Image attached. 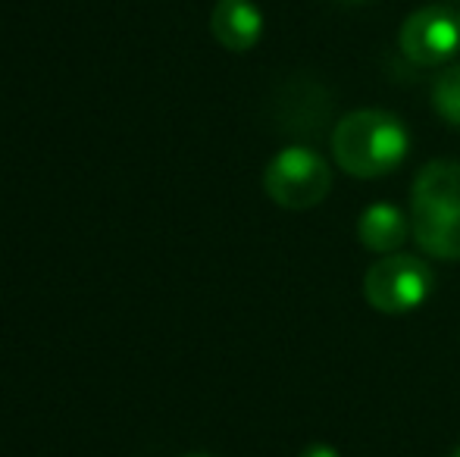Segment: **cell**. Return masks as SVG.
<instances>
[{"instance_id":"obj_3","label":"cell","mask_w":460,"mask_h":457,"mask_svg":"<svg viewBox=\"0 0 460 457\" xmlns=\"http://www.w3.org/2000/svg\"><path fill=\"white\" fill-rule=\"evenodd\" d=\"M263 189L270 201L285 210H310L323 204L332 189V170L314 147H282L263 170Z\"/></svg>"},{"instance_id":"obj_11","label":"cell","mask_w":460,"mask_h":457,"mask_svg":"<svg viewBox=\"0 0 460 457\" xmlns=\"http://www.w3.org/2000/svg\"><path fill=\"white\" fill-rule=\"evenodd\" d=\"M451 457H460V445L455 448V452H451Z\"/></svg>"},{"instance_id":"obj_7","label":"cell","mask_w":460,"mask_h":457,"mask_svg":"<svg viewBox=\"0 0 460 457\" xmlns=\"http://www.w3.org/2000/svg\"><path fill=\"white\" fill-rule=\"evenodd\" d=\"M411 232V214L392 201L369 204L358 216V242L373 254H398V248L407 242Z\"/></svg>"},{"instance_id":"obj_2","label":"cell","mask_w":460,"mask_h":457,"mask_svg":"<svg viewBox=\"0 0 460 457\" xmlns=\"http://www.w3.org/2000/svg\"><path fill=\"white\" fill-rule=\"evenodd\" d=\"M411 151V132L394 113L354 110L332 128V157L348 176L376 179L398 170Z\"/></svg>"},{"instance_id":"obj_12","label":"cell","mask_w":460,"mask_h":457,"mask_svg":"<svg viewBox=\"0 0 460 457\" xmlns=\"http://www.w3.org/2000/svg\"><path fill=\"white\" fill-rule=\"evenodd\" d=\"M185 457H210V454H185Z\"/></svg>"},{"instance_id":"obj_10","label":"cell","mask_w":460,"mask_h":457,"mask_svg":"<svg viewBox=\"0 0 460 457\" xmlns=\"http://www.w3.org/2000/svg\"><path fill=\"white\" fill-rule=\"evenodd\" d=\"M341 4H364V0H341Z\"/></svg>"},{"instance_id":"obj_5","label":"cell","mask_w":460,"mask_h":457,"mask_svg":"<svg viewBox=\"0 0 460 457\" xmlns=\"http://www.w3.org/2000/svg\"><path fill=\"white\" fill-rule=\"evenodd\" d=\"M398 48L413 66H445L460 50V13L442 4L420 6L401 25Z\"/></svg>"},{"instance_id":"obj_8","label":"cell","mask_w":460,"mask_h":457,"mask_svg":"<svg viewBox=\"0 0 460 457\" xmlns=\"http://www.w3.org/2000/svg\"><path fill=\"white\" fill-rule=\"evenodd\" d=\"M432 107L445 122L460 128V63L448 66L432 85Z\"/></svg>"},{"instance_id":"obj_4","label":"cell","mask_w":460,"mask_h":457,"mask_svg":"<svg viewBox=\"0 0 460 457\" xmlns=\"http://www.w3.org/2000/svg\"><path fill=\"white\" fill-rule=\"evenodd\" d=\"M436 276L413 254H385L367 269L364 294L379 313H411L429 301Z\"/></svg>"},{"instance_id":"obj_1","label":"cell","mask_w":460,"mask_h":457,"mask_svg":"<svg viewBox=\"0 0 460 457\" xmlns=\"http://www.w3.org/2000/svg\"><path fill=\"white\" fill-rule=\"evenodd\" d=\"M411 232L426 254L460 260V163L432 160L411 189Z\"/></svg>"},{"instance_id":"obj_6","label":"cell","mask_w":460,"mask_h":457,"mask_svg":"<svg viewBox=\"0 0 460 457\" xmlns=\"http://www.w3.org/2000/svg\"><path fill=\"white\" fill-rule=\"evenodd\" d=\"M210 31L226 50L248 54L263 35V13L251 0H219L210 13Z\"/></svg>"},{"instance_id":"obj_9","label":"cell","mask_w":460,"mask_h":457,"mask_svg":"<svg viewBox=\"0 0 460 457\" xmlns=\"http://www.w3.org/2000/svg\"><path fill=\"white\" fill-rule=\"evenodd\" d=\"M297 457H339L332 445H323V442H316V445H307Z\"/></svg>"}]
</instances>
